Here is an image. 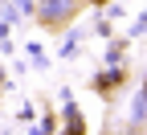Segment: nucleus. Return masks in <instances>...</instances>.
I'll return each mask as SVG.
<instances>
[{
	"label": "nucleus",
	"instance_id": "obj_1",
	"mask_svg": "<svg viewBox=\"0 0 147 135\" xmlns=\"http://www.w3.org/2000/svg\"><path fill=\"white\" fill-rule=\"evenodd\" d=\"M69 12H74V0H41V21H49V25L65 21Z\"/></svg>",
	"mask_w": 147,
	"mask_h": 135
}]
</instances>
